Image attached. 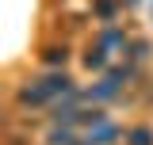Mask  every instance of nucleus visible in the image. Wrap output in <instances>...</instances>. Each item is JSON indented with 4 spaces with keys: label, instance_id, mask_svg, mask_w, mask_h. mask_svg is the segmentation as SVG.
Wrapping results in <instances>:
<instances>
[{
    "label": "nucleus",
    "instance_id": "obj_4",
    "mask_svg": "<svg viewBox=\"0 0 153 145\" xmlns=\"http://www.w3.org/2000/svg\"><path fill=\"white\" fill-rule=\"evenodd\" d=\"M96 46L107 50V54H126L130 42H126V31H123V27H103V31L96 35Z\"/></svg>",
    "mask_w": 153,
    "mask_h": 145
},
{
    "label": "nucleus",
    "instance_id": "obj_3",
    "mask_svg": "<svg viewBox=\"0 0 153 145\" xmlns=\"http://www.w3.org/2000/svg\"><path fill=\"white\" fill-rule=\"evenodd\" d=\"M84 141L88 145H115V141H126V130L115 126V122H100V126H92L84 134Z\"/></svg>",
    "mask_w": 153,
    "mask_h": 145
},
{
    "label": "nucleus",
    "instance_id": "obj_9",
    "mask_svg": "<svg viewBox=\"0 0 153 145\" xmlns=\"http://www.w3.org/2000/svg\"><path fill=\"white\" fill-rule=\"evenodd\" d=\"M126 145H153V126H130L126 130Z\"/></svg>",
    "mask_w": 153,
    "mask_h": 145
},
{
    "label": "nucleus",
    "instance_id": "obj_11",
    "mask_svg": "<svg viewBox=\"0 0 153 145\" xmlns=\"http://www.w3.org/2000/svg\"><path fill=\"white\" fill-rule=\"evenodd\" d=\"M149 42H130V46H126V57H130V61H149Z\"/></svg>",
    "mask_w": 153,
    "mask_h": 145
},
{
    "label": "nucleus",
    "instance_id": "obj_5",
    "mask_svg": "<svg viewBox=\"0 0 153 145\" xmlns=\"http://www.w3.org/2000/svg\"><path fill=\"white\" fill-rule=\"evenodd\" d=\"M46 145H80L76 126H50L46 130Z\"/></svg>",
    "mask_w": 153,
    "mask_h": 145
},
{
    "label": "nucleus",
    "instance_id": "obj_1",
    "mask_svg": "<svg viewBox=\"0 0 153 145\" xmlns=\"http://www.w3.org/2000/svg\"><path fill=\"white\" fill-rule=\"evenodd\" d=\"M38 80H42V88L50 92V99H54V103H61V99H69V95L80 92V88H76V80H73L65 69H50L46 76H38Z\"/></svg>",
    "mask_w": 153,
    "mask_h": 145
},
{
    "label": "nucleus",
    "instance_id": "obj_10",
    "mask_svg": "<svg viewBox=\"0 0 153 145\" xmlns=\"http://www.w3.org/2000/svg\"><path fill=\"white\" fill-rule=\"evenodd\" d=\"M100 122H107V111L103 107H80V126H100Z\"/></svg>",
    "mask_w": 153,
    "mask_h": 145
},
{
    "label": "nucleus",
    "instance_id": "obj_8",
    "mask_svg": "<svg viewBox=\"0 0 153 145\" xmlns=\"http://www.w3.org/2000/svg\"><path fill=\"white\" fill-rule=\"evenodd\" d=\"M119 12H123V0H96V19L100 23H111Z\"/></svg>",
    "mask_w": 153,
    "mask_h": 145
},
{
    "label": "nucleus",
    "instance_id": "obj_2",
    "mask_svg": "<svg viewBox=\"0 0 153 145\" xmlns=\"http://www.w3.org/2000/svg\"><path fill=\"white\" fill-rule=\"evenodd\" d=\"M16 103L19 107H54V99H50V92L42 88V80H23L16 88Z\"/></svg>",
    "mask_w": 153,
    "mask_h": 145
},
{
    "label": "nucleus",
    "instance_id": "obj_6",
    "mask_svg": "<svg viewBox=\"0 0 153 145\" xmlns=\"http://www.w3.org/2000/svg\"><path fill=\"white\" fill-rule=\"evenodd\" d=\"M65 61H69V46H65V42L42 50V65H50V69H65Z\"/></svg>",
    "mask_w": 153,
    "mask_h": 145
},
{
    "label": "nucleus",
    "instance_id": "obj_7",
    "mask_svg": "<svg viewBox=\"0 0 153 145\" xmlns=\"http://www.w3.org/2000/svg\"><path fill=\"white\" fill-rule=\"evenodd\" d=\"M107 50H100V46H88V50H84V69L88 72H103L107 69Z\"/></svg>",
    "mask_w": 153,
    "mask_h": 145
}]
</instances>
